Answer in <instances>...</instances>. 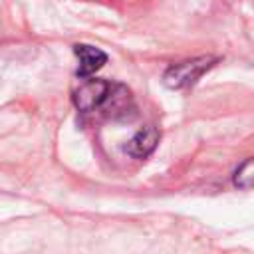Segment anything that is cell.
Instances as JSON below:
<instances>
[{
	"instance_id": "6da1fadb",
	"label": "cell",
	"mask_w": 254,
	"mask_h": 254,
	"mask_svg": "<svg viewBox=\"0 0 254 254\" xmlns=\"http://www.w3.org/2000/svg\"><path fill=\"white\" fill-rule=\"evenodd\" d=\"M73 105L83 113L103 111L107 117L127 115L133 107L131 93L121 83H111L105 79H85L71 95Z\"/></svg>"
},
{
	"instance_id": "7a4b0ae2",
	"label": "cell",
	"mask_w": 254,
	"mask_h": 254,
	"mask_svg": "<svg viewBox=\"0 0 254 254\" xmlns=\"http://www.w3.org/2000/svg\"><path fill=\"white\" fill-rule=\"evenodd\" d=\"M218 62V58L212 56H198V58H190L179 64H173L171 67H167V71L163 73V83L171 89H185L192 83L198 81V77L208 71L214 64Z\"/></svg>"
},
{
	"instance_id": "3957f363",
	"label": "cell",
	"mask_w": 254,
	"mask_h": 254,
	"mask_svg": "<svg viewBox=\"0 0 254 254\" xmlns=\"http://www.w3.org/2000/svg\"><path fill=\"white\" fill-rule=\"evenodd\" d=\"M73 54L79 60L77 65V75L83 79H89L91 73H95L97 69L103 67V64L107 62V54L95 46H87V44H75L73 46Z\"/></svg>"
},
{
	"instance_id": "277c9868",
	"label": "cell",
	"mask_w": 254,
	"mask_h": 254,
	"mask_svg": "<svg viewBox=\"0 0 254 254\" xmlns=\"http://www.w3.org/2000/svg\"><path fill=\"white\" fill-rule=\"evenodd\" d=\"M159 143V129L153 127V125H147L143 129H139L125 145V151L127 155H131L133 159H145L149 157L155 147Z\"/></svg>"
},
{
	"instance_id": "5b68a950",
	"label": "cell",
	"mask_w": 254,
	"mask_h": 254,
	"mask_svg": "<svg viewBox=\"0 0 254 254\" xmlns=\"http://www.w3.org/2000/svg\"><path fill=\"white\" fill-rule=\"evenodd\" d=\"M232 183L238 189H254V157H250L248 161H244L234 171Z\"/></svg>"
}]
</instances>
